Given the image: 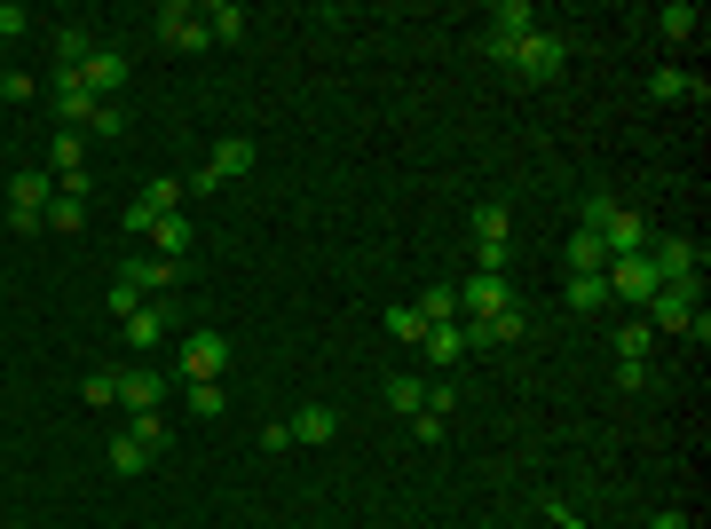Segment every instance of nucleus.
Returning a JSON list of instances; mask_svg holds the SVG:
<instances>
[{"label":"nucleus","mask_w":711,"mask_h":529,"mask_svg":"<svg viewBox=\"0 0 711 529\" xmlns=\"http://www.w3.org/2000/svg\"><path fill=\"white\" fill-rule=\"evenodd\" d=\"M150 245H158V261H183L191 253V214H158L150 222Z\"/></svg>","instance_id":"obj_20"},{"label":"nucleus","mask_w":711,"mask_h":529,"mask_svg":"<svg viewBox=\"0 0 711 529\" xmlns=\"http://www.w3.org/2000/svg\"><path fill=\"white\" fill-rule=\"evenodd\" d=\"M127 285L143 293V301H158V293H174V285H183V261H127Z\"/></svg>","instance_id":"obj_13"},{"label":"nucleus","mask_w":711,"mask_h":529,"mask_svg":"<svg viewBox=\"0 0 711 529\" xmlns=\"http://www.w3.org/2000/svg\"><path fill=\"white\" fill-rule=\"evenodd\" d=\"M293 427V443H332V434H340V411L332 403H309L301 419H285Z\"/></svg>","instance_id":"obj_21"},{"label":"nucleus","mask_w":711,"mask_h":529,"mask_svg":"<svg viewBox=\"0 0 711 529\" xmlns=\"http://www.w3.org/2000/svg\"><path fill=\"white\" fill-rule=\"evenodd\" d=\"M158 40H166V48H191V56L214 48V40H206V9H183V0H166V9H158Z\"/></svg>","instance_id":"obj_8"},{"label":"nucleus","mask_w":711,"mask_h":529,"mask_svg":"<svg viewBox=\"0 0 711 529\" xmlns=\"http://www.w3.org/2000/svg\"><path fill=\"white\" fill-rule=\"evenodd\" d=\"M79 158H87V135H79V127H56V143H48V174H79Z\"/></svg>","instance_id":"obj_25"},{"label":"nucleus","mask_w":711,"mask_h":529,"mask_svg":"<svg viewBox=\"0 0 711 529\" xmlns=\"http://www.w3.org/2000/svg\"><path fill=\"white\" fill-rule=\"evenodd\" d=\"M87 403H119V372H87Z\"/></svg>","instance_id":"obj_39"},{"label":"nucleus","mask_w":711,"mask_h":529,"mask_svg":"<svg viewBox=\"0 0 711 529\" xmlns=\"http://www.w3.org/2000/svg\"><path fill=\"white\" fill-rule=\"evenodd\" d=\"M119 403H127V419L158 411V403H166V380H158V372H143V364H135V372H119Z\"/></svg>","instance_id":"obj_16"},{"label":"nucleus","mask_w":711,"mask_h":529,"mask_svg":"<svg viewBox=\"0 0 711 529\" xmlns=\"http://www.w3.org/2000/svg\"><path fill=\"white\" fill-rule=\"evenodd\" d=\"M135 308H143V293H135V285H127V277H119V285H111V316H119V324H127V316H135Z\"/></svg>","instance_id":"obj_41"},{"label":"nucleus","mask_w":711,"mask_h":529,"mask_svg":"<svg viewBox=\"0 0 711 529\" xmlns=\"http://www.w3.org/2000/svg\"><path fill=\"white\" fill-rule=\"evenodd\" d=\"M459 332H467V347H506V340H522V308H498V316H467Z\"/></svg>","instance_id":"obj_15"},{"label":"nucleus","mask_w":711,"mask_h":529,"mask_svg":"<svg viewBox=\"0 0 711 529\" xmlns=\"http://www.w3.org/2000/svg\"><path fill=\"white\" fill-rule=\"evenodd\" d=\"M601 277H608V301H641V308L656 301V261L649 253H616Z\"/></svg>","instance_id":"obj_3"},{"label":"nucleus","mask_w":711,"mask_h":529,"mask_svg":"<svg viewBox=\"0 0 711 529\" xmlns=\"http://www.w3.org/2000/svg\"><path fill=\"white\" fill-rule=\"evenodd\" d=\"M475 245H506V206H475Z\"/></svg>","instance_id":"obj_36"},{"label":"nucleus","mask_w":711,"mask_h":529,"mask_svg":"<svg viewBox=\"0 0 711 529\" xmlns=\"http://www.w3.org/2000/svg\"><path fill=\"white\" fill-rule=\"evenodd\" d=\"M191 411H198V419H222V411H230L222 380H198V388H191Z\"/></svg>","instance_id":"obj_38"},{"label":"nucleus","mask_w":711,"mask_h":529,"mask_svg":"<svg viewBox=\"0 0 711 529\" xmlns=\"http://www.w3.org/2000/svg\"><path fill=\"white\" fill-rule=\"evenodd\" d=\"M25 25H32V17L17 9V0H0V32H25Z\"/></svg>","instance_id":"obj_44"},{"label":"nucleus","mask_w":711,"mask_h":529,"mask_svg":"<svg viewBox=\"0 0 711 529\" xmlns=\"http://www.w3.org/2000/svg\"><path fill=\"white\" fill-rule=\"evenodd\" d=\"M695 32H703V17L688 9V0H672V9H656V40H664V48H688Z\"/></svg>","instance_id":"obj_19"},{"label":"nucleus","mask_w":711,"mask_h":529,"mask_svg":"<svg viewBox=\"0 0 711 529\" xmlns=\"http://www.w3.org/2000/svg\"><path fill=\"white\" fill-rule=\"evenodd\" d=\"M498 308H514V301H506V277H467V285H459V324H467V316H498Z\"/></svg>","instance_id":"obj_14"},{"label":"nucleus","mask_w":711,"mask_h":529,"mask_svg":"<svg viewBox=\"0 0 711 529\" xmlns=\"http://www.w3.org/2000/svg\"><path fill=\"white\" fill-rule=\"evenodd\" d=\"M96 119V96H87L79 71H56V127H87Z\"/></svg>","instance_id":"obj_12"},{"label":"nucleus","mask_w":711,"mask_h":529,"mask_svg":"<svg viewBox=\"0 0 711 529\" xmlns=\"http://www.w3.org/2000/svg\"><path fill=\"white\" fill-rule=\"evenodd\" d=\"M601 245H608V261H616V253H649V214H633V206H608V222H601Z\"/></svg>","instance_id":"obj_10"},{"label":"nucleus","mask_w":711,"mask_h":529,"mask_svg":"<svg viewBox=\"0 0 711 529\" xmlns=\"http://www.w3.org/2000/svg\"><path fill=\"white\" fill-rule=\"evenodd\" d=\"M649 96H656V104H688V96L703 104V87H695V71H680V63H664V71L649 79Z\"/></svg>","instance_id":"obj_22"},{"label":"nucleus","mask_w":711,"mask_h":529,"mask_svg":"<svg viewBox=\"0 0 711 529\" xmlns=\"http://www.w3.org/2000/svg\"><path fill=\"white\" fill-rule=\"evenodd\" d=\"M649 347H656V332L649 324H625V332H616V364H649Z\"/></svg>","instance_id":"obj_29"},{"label":"nucleus","mask_w":711,"mask_h":529,"mask_svg":"<svg viewBox=\"0 0 711 529\" xmlns=\"http://www.w3.org/2000/svg\"><path fill=\"white\" fill-rule=\"evenodd\" d=\"M48 198H56V174H40V166H25L17 183H9V222L17 229H40V214H48Z\"/></svg>","instance_id":"obj_6"},{"label":"nucleus","mask_w":711,"mask_h":529,"mask_svg":"<svg viewBox=\"0 0 711 529\" xmlns=\"http://www.w3.org/2000/svg\"><path fill=\"white\" fill-rule=\"evenodd\" d=\"M388 411H403V419H411V411H427V380H411V372H403V380H388Z\"/></svg>","instance_id":"obj_31"},{"label":"nucleus","mask_w":711,"mask_h":529,"mask_svg":"<svg viewBox=\"0 0 711 529\" xmlns=\"http://www.w3.org/2000/svg\"><path fill=\"white\" fill-rule=\"evenodd\" d=\"M601 270H608V245H601L593 229H577V237H569V277H601Z\"/></svg>","instance_id":"obj_23"},{"label":"nucleus","mask_w":711,"mask_h":529,"mask_svg":"<svg viewBox=\"0 0 711 529\" xmlns=\"http://www.w3.org/2000/svg\"><path fill=\"white\" fill-rule=\"evenodd\" d=\"M442 419H451V411H411V434H419V443H442Z\"/></svg>","instance_id":"obj_40"},{"label":"nucleus","mask_w":711,"mask_h":529,"mask_svg":"<svg viewBox=\"0 0 711 529\" xmlns=\"http://www.w3.org/2000/svg\"><path fill=\"white\" fill-rule=\"evenodd\" d=\"M546 513H554V529H585V521L569 513V498H546Z\"/></svg>","instance_id":"obj_42"},{"label":"nucleus","mask_w":711,"mask_h":529,"mask_svg":"<svg viewBox=\"0 0 711 529\" xmlns=\"http://www.w3.org/2000/svg\"><path fill=\"white\" fill-rule=\"evenodd\" d=\"M111 467L119 474H150V451L135 443V434H111Z\"/></svg>","instance_id":"obj_33"},{"label":"nucleus","mask_w":711,"mask_h":529,"mask_svg":"<svg viewBox=\"0 0 711 529\" xmlns=\"http://www.w3.org/2000/svg\"><path fill=\"white\" fill-rule=\"evenodd\" d=\"M506 71H522L529 87H546V79H562V71H569V40H562V32H529V40L506 56Z\"/></svg>","instance_id":"obj_1"},{"label":"nucleus","mask_w":711,"mask_h":529,"mask_svg":"<svg viewBox=\"0 0 711 529\" xmlns=\"http://www.w3.org/2000/svg\"><path fill=\"white\" fill-rule=\"evenodd\" d=\"M245 166H253V143H245V135H222V143H214V158H206V166L191 174L183 190H222V183H237Z\"/></svg>","instance_id":"obj_5"},{"label":"nucleus","mask_w":711,"mask_h":529,"mask_svg":"<svg viewBox=\"0 0 711 529\" xmlns=\"http://www.w3.org/2000/svg\"><path fill=\"white\" fill-rule=\"evenodd\" d=\"M569 308H577V316L608 308V277H569Z\"/></svg>","instance_id":"obj_30"},{"label":"nucleus","mask_w":711,"mask_h":529,"mask_svg":"<svg viewBox=\"0 0 711 529\" xmlns=\"http://www.w3.org/2000/svg\"><path fill=\"white\" fill-rule=\"evenodd\" d=\"M79 79H87V96H96V104H111V87H127V56L119 48H96V56L79 63Z\"/></svg>","instance_id":"obj_11"},{"label":"nucleus","mask_w":711,"mask_h":529,"mask_svg":"<svg viewBox=\"0 0 711 529\" xmlns=\"http://www.w3.org/2000/svg\"><path fill=\"white\" fill-rule=\"evenodd\" d=\"M206 40H245V9L237 0H214L206 9Z\"/></svg>","instance_id":"obj_26"},{"label":"nucleus","mask_w":711,"mask_h":529,"mask_svg":"<svg viewBox=\"0 0 711 529\" xmlns=\"http://www.w3.org/2000/svg\"><path fill=\"white\" fill-rule=\"evenodd\" d=\"M388 340H411V347L427 340V324H419V308H411V301H403V308H388Z\"/></svg>","instance_id":"obj_37"},{"label":"nucleus","mask_w":711,"mask_h":529,"mask_svg":"<svg viewBox=\"0 0 711 529\" xmlns=\"http://www.w3.org/2000/svg\"><path fill=\"white\" fill-rule=\"evenodd\" d=\"M127 434H135V443H143L150 459L166 451V419H158V411H143V419H127Z\"/></svg>","instance_id":"obj_35"},{"label":"nucleus","mask_w":711,"mask_h":529,"mask_svg":"<svg viewBox=\"0 0 711 529\" xmlns=\"http://www.w3.org/2000/svg\"><path fill=\"white\" fill-rule=\"evenodd\" d=\"M411 308H419V324H459V285H427Z\"/></svg>","instance_id":"obj_24"},{"label":"nucleus","mask_w":711,"mask_h":529,"mask_svg":"<svg viewBox=\"0 0 711 529\" xmlns=\"http://www.w3.org/2000/svg\"><path fill=\"white\" fill-rule=\"evenodd\" d=\"M649 261H656V285H695V293H703V245H688V237H649Z\"/></svg>","instance_id":"obj_2"},{"label":"nucleus","mask_w":711,"mask_h":529,"mask_svg":"<svg viewBox=\"0 0 711 529\" xmlns=\"http://www.w3.org/2000/svg\"><path fill=\"white\" fill-rule=\"evenodd\" d=\"M641 529H695V521H688L680 506H664V513H656V521H641Z\"/></svg>","instance_id":"obj_43"},{"label":"nucleus","mask_w":711,"mask_h":529,"mask_svg":"<svg viewBox=\"0 0 711 529\" xmlns=\"http://www.w3.org/2000/svg\"><path fill=\"white\" fill-rule=\"evenodd\" d=\"M695 308H703L695 285H656V301H649V332H688Z\"/></svg>","instance_id":"obj_9"},{"label":"nucleus","mask_w":711,"mask_h":529,"mask_svg":"<svg viewBox=\"0 0 711 529\" xmlns=\"http://www.w3.org/2000/svg\"><path fill=\"white\" fill-rule=\"evenodd\" d=\"M174 332V316H166V301H143L135 316H127V347H158Z\"/></svg>","instance_id":"obj_18"},{"label":"nucleus","mask_w":711,"mask_h":529,"mask_svg":"<svg viewBox=\"0 0 711 529\" xmlns=\"http://www.w3.org/2000/svg\"><path fill=\"white\" fill-rule=\"evenodd\" d=\"M87 56H96V40H87L79 25H64V32H56V71H79Z\"/></svg>","instance_id":"obj_27"},{"label":"nucleus","mask_w":711,"mask_h":529,"mask_svg":"<svg viewBox=\"0 0 711 529\" xmlns=\"http://www.w3.org/2000/svg\"><path fill=\"white\" fill-rule=\"evenodd\" d=\"M222 372H230V340L222 332H191L183 340V380L198 388V380H222Z\"/></svg>","instance_id":"obj_7"},{"label":"nucleus","mask_w":711,"mask_h":529,"mask_svg":"<svg viewBox=\"0 0 711 529\" xmlns=\"http://www.w3.org/2000/svg\"><path fill=\"white\" fill-rule=\"evenodd\" d=\"M183 198H191V190L174 183V174H158V183H143V206H150V214H174V206H183Z\"/></svg>","instance_id":"obj_32"},{"label":"nucleus","mask_w":711,"mask_h":529,"mask_svg":"<svg viewBox=\"0 0 711 529\" xmlns=\"http://www.w3.org/2000/svg\"><path fill=\"white\" fill-rule=\"evenodd\" d=\"M40 229H64V237H71V229H87V206L56 190V198H48V214H40Z\"/></svg>","instance_id":"obj_28"},{"label":"nucleus","mask_w":711,"mask_h":529,"mask_svg":"<svg viewBox=\"0 0 711 529\" xmlns=\"http://www.w3.org/2000/svg\"><path fill=\"white\" fill-rule=\"evenodd\" d=\"M419 356H427L435 372H451V364L467 356V332H459V324H427V340H419Z\"/></svg>","instance_id":"obj_17"},{"label":"nucleus","mask_w":711,"mask_h":529,"mask_svg":"<svg viewBox=\"0 0 711 529\" xmlns=\"http://www.w3.org/2000/svg\"><path fill=\"white\" fill-rule=\"evenodd\" d=\"M529 32H538V9H529V0H498V9H490V40H483V48L506 63V56H514Z\"/></svg>","instance_id":"obj_4"},{"label":"nucleus","mask_w":711,"mask_h":529,"mask_svg":"<svg viewBox=\"0 0 711 529\" xmlns=\"http://www.w3.org/2000/svg\"><path fill=\"white\" fill-rule=\"evenodd\" d=\"M79 135H96V143H119V135H127V111H119V104H96V119H87Z\"/></svg>","instance_id":"obj_34"}]
</instances>
